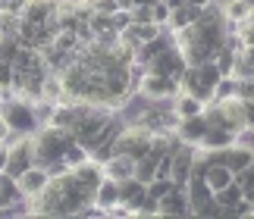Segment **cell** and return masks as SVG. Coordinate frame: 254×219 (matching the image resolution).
<instances>
[{
	"label": "cell",
	"mask_w": 254,
	"mask_h": 219,
	"mask_svg": "<svg viewBox=\"0 0 254 219\" xmlns=\"http://www.w3.org/2000/svg\"><path fill=\"white\" fill-rule=\"evenodd\" d=\"M91 204V194H85L75 178L69 175V169L54 172L47 188L38 197L25 201L22 213H35V216H79L85 207Z\"/></svg>",
	"instance_id": "obj_1"
},
{
	"label": "cell",
	"mask_w": 254,
	"mask_h": 219,
	"mask_svg": "<svg viewBox=\"0 0 254 219\" xmlns=\"http://www.w3.org/2000/svg\"><path fill=\"white\" fill-rule=\"evenodd\" d=\"M35 138V157H38V163L51 169V175L54 172H63V157H66V147H69L75 138L69 128H63V125H51V122H44L38 132L32 135Z\"/></svg>",
	"instance_id": "obj_2"
},
{
	"label": "cell",
	"mask_w": 254,
	"mask_h": 219,
	"mask_svg": "<svg viewBox=\"0 0 254 219\" xmlns=\"http://www.w3.org/2000/svg\"><path fill=\"white\" fill-rule=\"evenodd\" d=\"M0 116H3V122L9 125L13 135H35L44 125L41 113H38V104L25 101V97H16V94H6L0 101Z\"/></svg>",
	"instance_id": "obj_3"
},
{
	"label": "cell",
	"mask_w": 254,
	"mask_h": 219,
	"mask_svg": "<svg viewBox=\"0 0 254 219\" xmlns=\"http://www.w3.org/2000/svg\"><path fill=\"white\" fill-rule=\"evenodd\" d=\"M223 78V72L217 69V63L213 59H207V63H194V66H185V72L179 78V91H189L194 94L198 101H213V88H217V82Z\"/></svg>",
	"instance_id": "obj_4"
},
{
	"label": "cell",
	"mask_w": 254,
	"mask_h": 219,
	"mask_svg": "<svg viewBox=\"0 0 254 219\" xmlns=\"http://www.w3.org/2000/svg\"><path fill=\"white\" fill-rule=\"evenodd\" d=\"M151 141H154L151 128H144L138 122H123L120 135L113 138V154H126L132 160H138V157H144L151 151Z\"/></svg>",
	"instance_id": "obj_5"
},
{
	"label": "cell",
	"mask_w": 254,
	"mask_h": 219,
	"mask_svg": "<svg viewBox=\"0 0 254 219\" xmlns=\"http://www.w3.org/2000/svg\"><path fill=\"white\" fill-rule=\"evenodd\" d=\"M35 163H38L35 138L32 135H9V141H6V172L19 175V172H25L28 166H35Z\"/></svg>",
	"instance_id": "obj_6"
},
{
	"label": "cell",
	"mask_w": 254,
	"mask_h": 219,
	"mask_svg": "<svg viewBox=\"0 0 254 219\" xmlns=\"http://www.w3.org/2000/svg\"><path fill=\"white\" fill-rule=\"evenodd\" d=\"M179 94V78L173 75H163V72H144L141 85H138V97L144 101H173Z\"/></svg>",
	"instance_id": "obj_7"
},
{
	"label": "cell",
	"mask_w": 254,
	"mask_h": 219,
	"mask_svg": "<svg viewBox=\"0 0 254 219\" xmlns=\"http://www.w3.org/2000/svg\"><path fill=\"white\" fill-rule=\"evenodd\" d=\"M170 157H173V169H170L173 182L185 188V185H189V178H191V169H194V157H198V147L179 141V144H176L173 151H170Z\"/></svg>",
	"instance_id": "obj_8"
},
{
	"label": "cell",
	"mask_w": 254,
	"mask_h": 219,
	"mask_svg": "<svg viewBox=\"0 0 254 219\" xmlns=\"http://www.w3.org/2000/svg\"><path fill=\"white\" fill-rule=\"evenodd\" d=\"M25 207V194L19 188L16 175H9L6 169H0V216H9V213H22Z\"/></svg>",
	"instance_id": "obj_9"
},
{
	"label": "cell",
	"mask_w": 254,
	"mask_h": 219,
	"mask_svg": "<svg viewBox=\"0 0 254 219\" xmlns=\"http://www.w3.org/2000/svg\"><path fill=\"white\" fill-rule=\"evenodd\" d=\"M167 28L163 25H157V22H129L120 32V44H126L129 51H138L141 44H148V41H154L157 35H163Z\"/></svg>",
	"instance_id": "obj_10"
},
{
	"label": "cell",
	"mask_w": 254,
	"mask_h": 219,
	"mask_svg": "<svg viewBox=\"0 0 254 219\" xmlns=\"http://www.w3.org/2000/svg\"><path fill=\"white\" fill-rule=\"evenodd\" d=\"M185 56H182V51L176 44H170L167 51H160L157 56L151 59L144 69H151V72H163V75H173V78H182V72H185Z\"/></svg>",
	"instance_id": "obj_11"
},
{
	"label": "cell",
	"mask_w": 254,
	"mask_h": 219,
	"mask_svg": "<svg viewBox=\"0 0 254 219\" xmlns=\"http://www.w3.org/2000/svg\"><path fill=\"white\" fill-rule=\"evenodd\" d=\"M16 182H19V188H22L25 201H32V197H38L47 188V182H51V169L41 166V163H35V166H28L25 172H19Z\"/></svg>",
	"instance_id": "obj_12"
},
{
	"label": "cell",
	"mask_w": 254,
	"mask_h": 219,
	"mask_svg": "<svg viewBox=\"0 0 254 219\" xmlns=\"http://www.w3.org/2000/svg\"><path fill=\"white\" fill-rule=\"evenodd\" d=\"M207 119H204V113H198V116H185V119H179L176 122V138L179 141H185V144H194V147H201V141H204V135H207Z\"/></svg>",
	"instance_id": "obj_13"
},
{
	"label": "cell",
	"mask_w": 254,
	"mask_h": 219,
	"mask_svg": "<svg viewBox=\"0 0 254 219\" xmlns=\"http://www.w3.org/2000/svg\"><path fill=\"white\" fill-rule=\"evenodd\" d=\"M57 6H60V0H28L25 9L19 13V19H22V22H32V25L54 22V19H57Z\"/></svg>",
	"instance_id": "obj_14"
},
{
	"label": "cell",
	"mask_w": 254,
	"mask_h": 219,
	"mask_svg": "<svg viewBox=\"0 0 254 219\" xmlns=\"http://www.w3.org/2000/svg\"><path fill=\"white\" fill-rule=\"evenodd\" d=\"M160 216H191V207H189V194H185V188L176 185L170 194L160 197Z\"/></svg>",
	"instance_id": "obj_15"
},
{
	"label": "cell",
	"mask_w": 254,
	"mask_h": 219,
	"mask_svg": "<svg viewBox=\"0 0 254 219\" xmlns=\"http://www.w3.org/2000/svg\"><path fill=\"white\" fill-rule=\"evenodd\" d=\"M148 197V185L141 182V178H135V175H129V178H123L120 182V201L123 204H129L132 210H138V204Z\"/></svg>",
	"instance_id": "obj_16"
},
{
	"label": "cell",
	"mask_w": 254,
	"mask_h": 219,
	"mask_svg": "<svg viewBox=\"0 0 254 219\" xmlns=\"http://www.w3.org/2000/svg\"><path fill=\"white\" fill-rule=\"evenodd\" d=\"M104 175L123 182V178L135 175V160H132V157H126V154H113L110 160H104Z\"/></svg>",
	"instance_id": "obj_17"
},
{
	"label": "cell",
	"mask_w": 254,
	"mask_h": 219,
	"mask_svg": "<svg viewBox=\"0 0 254 219\" xmlns=\"http://www.w3.org/2000/svg\"><path fill=\"white\" fill-rule=\"evenodd\" d=\"M229 144H236V132L210 125L207 135H204V141H201V151H223V147H229Z\"/></svg>",
	"instance_id": "obj_18"
},
{
	"label": "cell",
	"mask_w": 254,
	"mask_h": 219,
	"mask_svg": "<svg viewBox=\"0 0 254 219\" xmlns=\"http://www.w3.org/2000/svg\"><path fill=\"white\" fill-rule=\"evenodd\" d=\"M173 113L179 116V119H185V116H198V113H204V101H198L194 94H189V91H179L173 97Z\"/></svg>",
	"instance_id": "obj_19"
},
{
	"label": "cell",
	"mask_w": 254,
	"mask_h": 219,
	"mask_svg": "<svg viewBox=\"0 0 254 219\" xmlns=\"http://www.w3.org/2000/svg\"><path fill=\"white\" fill-rule=\"evenodd\" d=\"M198 16H201V9H198V6H189V3H182V6L170 9V19H167V32H179V28L191 25V22H194Z\"/></svg>",
	"instance_id": "obj_20"
},
{
	"label": "cell",
	"mask_w": 254,
	"mask_h": 219,
	"mask_svg": "<svg viewBox=\"0 0 254 219\" xmlns=\"http://www.w3.org/2000/svg\"><path fill=\"white\" fill-rule=\"evenodd\" d=\"M220 9L226 16V22L236 28L239 22H245L248 13H251V0H220Z\"/></svg>",
	"instance_id": "obj_21"
},
{
	"label": "cell",
	"mask_w": 254,
	"mask_h": 219,
	"mask_svg": "<svg viewBox=\"0 0 254 219\" xmlns=\"http://www.w3.org/2000/svg\"><path fill=\"white\" fill-rule=\"evenodd\" d=\"M116 201H120V182L110 178V175H104V182L97 185V191H94V204L104 207V210H110Z\"/></svg>",
	"instance_id": "obj_22"
},
{
	"label": "cell",
	"mask_w": 254,
	"mask_h": 219,
	"mask_svg": "<svg viewBox=\"0 0 254 219\" xmlns=\"http://www.w3.org/2000/svg\"><path fill=\"white\" fill-rule=\"evenodd\" d=\"M242 197H245V191H242L239 182H229V185H223V188H217V191H213V201H217L223 210H229V216H232V207H236Z\"/></svg>",
	"instance_id": "obj_23"
},
{
	"label": "cell",
	"mask_w": 254,
	"mask_h": 219,
	"mask_svg": "<svg viewBox=\"0 0 254 219\" xmlns=\"http://www.w3.org/2000/svg\"><path fill=\"white\" fill-rule=\"evenodd\" d=\"M204 182L210 185V191H217V188L229 185V182H236V172H232L229 166H223V163H210V166H207V172H204Z\"/></svg>",
	"instance_id": "obj_24"
},
{
	"label": "cell",
	"mask_w": 254,
	"mask_h": 219,
	"mask_svg": "<svg viewBox=\"0 0 254 219\" xmlns=\"http://www.w3.org/2000/svg\"><path fill=\"white\" fill-rule=\"evenodd\" d=\"M63 78H60V72H47L44 75V85H41V101H51V104H57V101H63Z\"/></svg>",
	"instance_id": "obj_25"
},
{
	"label": "cell",
	"mask_w": 254,
	"mask_h": 219,
	"mask_svg": "<svg viewBox=\"0 0 254 219\" xmlns=\"http://www.w3.org/2000/svg\"><path fill=\"white\" fill-rule=\"evenodd\" d=\"M22 47L25 44H22V38H19V35H3V38H0V59H9V63H13Z\"/></svg>",
	"instance_id": "obj_26"
},
{
	"label": "cell",
	"mask_w": 254,
	"mask_h": 219,
	"mask_svg": "<svg viewBox=\"0 0 254 219\" xmlns=\"http://www.w3.org/2000/svg\"><path fill=\"white\" fill-rule=\"evenodd\" d=\"M82 160H88V147L85 144H79V141H72L69 147H66V157H63V166L69 169V166H75V163H82Z\"/></svg>",
	"instance_id": "obj_27"
},
{
	"label": "cell",
	"mask_w": 254,
	"mask_h": 219,
	"mask_svg": "<svg viewBox=\"0 0 254 219\" xmlns=\"http://www.w3.org/2000/svg\"><path fill=\"white\" fill-rule=\"evenodd\" d=\"M232 94H236V78L223 75L217 82V88H213V101H226V97H232Z\"/></svg>",
	"instance_id": "obj_28"
},
{
	"label": "cell",
	"mask_w": 254,
	"mask_h": 219,
	"mask_svg": "<svg viewBox=\"0 0 254 219\" xmlns=\"http://www.w3.org/2000/svg\"><path fill=\"white\" fill-rule=\"evenodd\" d=\"M151 19H154L157 25L167 28V19H170V6H167V0H154V3H151Z\"/></svg>",
	"instance_id": "obj_29"
},
{
	"label": "cell",
	"mask_w": 254,
	"mask_h": 219,
	"mask_svg": "<svg viewBox=\"0 0 254 219\" xmlns=\"http://www.w3.org/2000/svg\"><path fill=\"white\" fill-rule=\"evenodd\" d=\"M0 88L9 94L13 91V63L9 59H0Z\"/></svg>",
	"instance_id": "obj_30"
},
{
	"label": "cell",
	"mask_w": 254,
	"mask_h": 219,
	"mask_svg": "<svg viewBox=\"0 0 254 219\" xmlns=\"http://www.w3.org/2000/svg\"><path fill=\"white\" fill-rule=\"evenodd\" d=\"M236 182L242 185V191H251L254 188V163H248L242 172H236Z\"/></svg>",
	"instance_id": "obj_31"
},
{
	"label": "cell",
	"mask_w": 254,
	"mask_h": 219,
	"mask_svg": "<svg viewBox=\"0 0 254 219\" xmlns=\"http://www.w3.org/2000/svg\"><path fill=\"white\" fill-rule=\"evenodd\" d=\"M85 3L91 9H97V13H110V16L120 9V0H85Z\"/></svg>",
	"instance_id": "obj_32"
},
{
	"label": "cell",
	"mask_w": 254,
	"mask_h": 219,
	"mask_svg": "<svg viewBox=\"0 0 254 219\" xmlns=\"http://www.w3.org/2000/svg\"><path fill=\"white\" fill-rule=\"evenodd\" d=\"M110 19H113V28H116V32H123V28L132 22V13H129V9H123V6H120V9H116V13H113Z\"/></svg>",
	"instance_id": "obj_33"
},
{
	"label": "cell",
	"mask_w": 254,
	"mask_h": 219,
	"mask_svg": "<svg viewBox=\"0 0 254 219\" xmlns=\"http://www.w3.org/2000/svg\"><path fill=\"white\" fill-rule=\"evenodd\" d=\"M25 3H28V0H0V9H3V13H22V9H25Z\"/></svg>",
	"instance_id": "obj_34"
},
{
	"label": "cell",
	"mask_w": 254,
	"mask_h": 219,
	"mask_svg": "<svg viewBox=\"0 0 254 219\" xmlns=\"http://www.w3.org/2000/svg\"><path fill=\"white\" fill-rule=\"evenodd\" d=\"M236 144L248 147V151H254V128H242V132L236 135Z\"/></svg>",
	"instance_id": "obj_35"
},
{
	"label": "cell",
	"mask_w": 254,
	"mask_h": 219,
	"mask_svg": "<svg viewBox=\"0 0 254 219\" xmlns=\"http://www.w3.org/2000/svg\"><path fill=\"white\" fill-rule=\"evenodd\" d=\"M129 13H132V22H154L151 6H135V9H129Z\"/></svg>",
	"instance_id": "obj_36"
},
{
	"label": "cell",
	"mask_w": 254,
	"mask_h": 219,
	"mask_svg": "<svg viewBox=\"0 0 254 219\" xmlns=\"http://www.w3.org/2000/svg\"><path fill=\"white\" fill-rule=\"evenodd\" d=\"M154 0H120V6L123 9H135V6H151Z\"/></svg>",
	"instance_id": "obj_37"
},
{
	"label": "cell",
	"mask_w": 254,
	"mask_h": 219,
	"mask_svg": "<svg viewBox=\"0 0 254 219\" xmlns=\"http://www.w3.org/2000/svg\"><path fill=\"white\" fill-rule=\"evenodd\" d=\"M9 135L13 132H9V125L3 122V116H0V141H9Z\"/></svg>",
	"instance_id": "obj_38"
},
{
	"label": "cell",
	"mask_w": 254,
	"mask_h": 219,
	"mask_svg": "<svg viewBox=\"0 0 254 219\" xmlns=\"http://www.w3.org/2000/svg\"><path fill=\"white\" fill-rule=\"evenodd\" d=\"M185 3H189V6H198V9H204V6H210L213 0H185Z\"/></svg>",
	"instance_id": "obj_39"
},
{
	"label": "cell",
	"mask_w": 254,
	"mask_h": 219,
	"mask_svg": "<svg viewBox=\"0 0 254 219\" xmlns=\"http://www.w3.org/2000/svg\"><path fill=\"white\" fill-rule=\"evenodd\" d=\"M0 169H6V141H0Z\"/></svg>",
	"instance_id": "obj_40"
},
{
	"label": "cell",
	"mask_w": 254,
	"mask_h": 219,
	"mask_svg": "<svg viewBox=\"0 0 254 219\" xmlns=\"http://www.w3.org/2000/svg\"><path fill=\"white\" fill-rule=\"evenodd\" d=\"M248 22H254V3H251V13H248Z\"/></svg>",
	"instance_id": "obj_41"
},
{
	"label": "cell",
	"mask_w": 254,
	"mask_h": 219,
	"mask_svg": "<svg viewBox=\"0 0 254 219\" xmlns=\"http://www.w3.org/2000/svg\"><path fill=\"white\" fill-rule=\"evenodd\" d=\"M3 97H6V91H3V88H0V101H3Z\"/></svg>",
	"instance_id": "obj_42"
},
{
	"label": "cell",
	"mask_w": 254,
	"mask_h": 219,
	"mask_svg": "<svg viewBox=\"0 0 254 219\" xmlns=\"http://www.w3.org/2000/svg\"><path fill=\"white\" fill-rule=\"evenodd\" d=\"M0 16H3V13H0ZM0 38H3V28H0Z\"/></svg>",
	"instance_id": "obj_43"
}]
</instances>
